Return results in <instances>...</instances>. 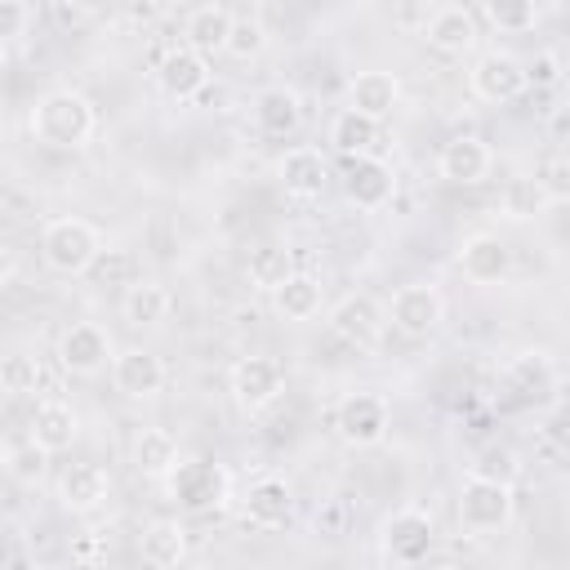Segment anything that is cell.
<instances>
[{"mask_svg": "<svg viewBox=\"0 0 570 570\" xmlns=\"http://www.w3.org/2000/svg\"><path fill=\"white\" fill-rule=\"evenodd\" d=\"M27 125H31V134H36L45 147L71 151V147H85V142L94 138L98 116H94V107H89L85 94H76V89H49V94L36 98Z\"/></svg>", "mask_w": 570, "mask_h": 570, "instance_id": "1", "label": "cell"}, {"mask_svg": "<svg viewBox=\"0 0 570 570\" xmlns=\"http://www.w3.org/2000/svg\"><path fill=\"white\" fill-rule=\"evenodd\" d=\"M227 472L214 459H174V468L165 472V494L174 508L183 512H209L227 499Z\"/></svg>", "mask_w": 570, "mask_h": 570, "instance_id": "2", "label": "cell"}, {"mask_svg": "<svg viewBox=\"0 0 570 570\" xmlns=\"http://www.w3.org/2000/svg\"><path fill=\"white\" fill-rule=\"evenodd\" d=\"M98 249H102V236H98V227L85 223V218H53V223L40 232V254H45V263H49L53 272H62V276L89 272V263L98 258Z\"/></svg>", "mask_w": 570, "mask_h": 570, "instance_id": "3", "label": "cell"}, {"mask_svg": "<svg viewBox=\"0 0 570 570\" xmlns=\"http://www.w3.org/2000/svg\"><path fill=\"white\" fill-rule=\"evenodd\" d=\"M436 543V525L423 508H401L392 512L383 525H379V552L392 561V566H419L428 561Z\"/></svg>", "mask_w": 570, "mask_h": 570, "instance_id": "4", "label": "cell"}, {"mask_svg": "<svg viewBox=\"0 0 570 570\" xmlns=\"http://www.w3.org/2000/svg\"><path fill=\"white\" fill-rule=\"evenodd\" d=\"M508 517H512V485H499V481H485V476H468L459 485V521H463V530L490 534V530H503Z\"/></svg>", "mask_w": 570, "mask_h": 570, "instance_id": "5", "label": "cell"}, {"mask_svg": "<svg viewBox=\"0 0 570 570\" xmlns=\"http://www.w3.org/2000/svg\"><path fill=\"white\" fill-rule=\"evenodd\" d=\"M387 321L405 338H428L445 321V298L436 285H401L387 303Z\"/></svg>", "mask_w": 570, "mask_h": 570, "instance_id": "6", "label": "cell"}, {"mask_svg": "<svg viewBox=\"0 0 570 570\" xmlns=\"http://www.w3.org/2000/svg\"><path fill=\"white\" fill-rule=\"evenodd\" d=\"M281 392H285V370H281V361H272V356H240V361L232 365V396H236L240 410L258 414V410H267Z\"/></svg>", "mask_w": 570, "mask_h": 570, "instance_id": "7", "label": "cell"}, {"mask_svg": "<svg viewBox=\"0 0 570 570\" xmlns=\"http://www.w3.org/2000/svg\"><path fill=\"white\" fill-rule=\"evenodd\" d=\"M503 387L521 405H552L557 401V365L548 352H517L503 370Z\"/></svg>", "mask_w": 570, "mask_h": 570, "instance_id": "8", "label": "cell"}, {"mask_svg": "<svg viewBox=\"0 0 570 570\" xmlns=\"http://www.w3.org/2000/svg\"><path fill=\"white\" fill-rule=\"evenodd\" d=\"M468 85H472V94H476L481 102H494V107H499V102H512V98L525 94V62H517L512 53L490 49V53L476 58Z\"/></svg>", "mask_w": 570, "mask_h": 570, "instance_id": "9", "label": "cell"}, {"mask_svg": "<svg viewBox=\"0 0 570 570\" xmlns=\"http://www.w3.org/2000/svg\"><path fill=\"white\" fill-rule=\"evenodd\" d=\"M334 428L347 445L365 450V445H379L387 436V405L370 392H352L338 401V414H334Z\"/></svg>", "mask_w": 570, "mask_h": 570, "instance_id": "10", "label": "cell"}, {"mask_svg": "<svg viewBox=\"0 0 570 570\" xmlns=\"http://www.w3.org/2000/svg\"><path fill=\"white\" fill-rule=\"evenodd\" d=\"M111 338H107V330L102 325H89V321H80V325H71L62 338H58V361H62V370L67 374H80V379H89V374H98V370H107L111 365Z\"/></svg>", "mask_w": 570, "mask_h": 570, "instance_id": "11", "label": "cell"}, {"mask_svg": "<svg viewBox=\"0 0 570 570\" xmlns=\"http://www.w3.org/2000/svg\"><path fill=\"white\" fill-rule=\"evenodd\" d=\"M330 325H334V334L347 338L352 347H374V343L383 338V330H387V312H383L370 294H347V298L334 303Z\"/></svg>", "mask_w": 570, "mask_h": 570, "instance_id": "12", "label": "cell"}, {"mask_svg": "<svg viewBox=\"0 0 570 570\" xmlns=\"http://www.w3.org/2000/svg\"><path fill=\"white\" fill-rule=\"evenodd\" d=\"M392 191H396L392 169L379 156H347V165H343V196L356 209H383L392 200Z\"/></svg>", "mask_w": 570, "mask_h": 570, "instance_id": "13", "label": "cell"}, {"mask_svg": "<svg viewBox=\"0 0 570 570\" xmlns=\"http://www.w3.org/2000/svg\"><path fill=\"white\" fill-rule=\"evenodd\" d=\"M111 383L120 396H134V401H147L165 387V361L147 347H125L111 356Z\"/></svg>", "mask_w": 570, "mask_h": 570, "instance_id": "14", "label": "cell"}, {"mask_svg": "<svg viewBox=\"0 0 570 570\" xmlns=\"http://www.w3.org/2000/svg\"><path fill=\"white\" fill-rule=\"evenodd\" d=\"M490 165H494V156H490L485 138H476V134L450 138V142L441 147V156H436V174H441L445 183H454V187L481 183V178L490 174Z\"/></svg>", "mask_w": 570, "mask_h": 570, "instance_id": "15", "label": "cell"}, {"mask_svg": "<svg viewBox=\"0 0 570 570\" xmlns=\"http://www.w3.org/2000/svg\"><path fill=\"white\" fill-rule=\"evenodd\" d=\"M156 80H160V89H165L169 98L187 102V98L205 94V85H209V58H205L200 49H191V45H178V49H169V53L160 58Z\"/></svg>", "mask_w": 570, "mask_h": 570, "instance_id": "16", "label": "cell"}, {"mask_svg": "<svg viewBox=\"0 0 570 570\" xmlns=\"http://www.w3.org/2000/svg\"><path fill=\"white\" fill-rule=\"evenodd\" d=\"M459 267L472 285H499L508 272H512V249L494 236V232H476L463 240L459 249Z\"/></svg>", "mask_w": 570, "mask_h": 570, "instance_id": "17", "label": "cell"}, {"mask_svg": "<svg viewBox=\"0 0 570 570\" xmlns=\"http://www.w3.org/2000/svg\"><path fill=\"white\" fill-rule=\"evenodd\" d=\"M276 174H281V187L289 196H303V200H312V196H321L330 187V165H325V156L316 147H289L281 156Z\"/></svg>", "mask_w": 570, "mask_h": 570, "instance_id": "18", "label": "cell"}, {"mask_svg": "<svg viewBox=\"0 0 570 570\" xmlns=\"http://www.w3.org/2000/svg\"><path fill=\"white\" fill-rule=\"evenodd\" d=\"M111 490V476L98 463H67L58 472V503L67 512H94Z\"/></svg>", "mask_w": 570, "mask_h": 570, "instance_id": "19", "label": "cell"}, {"mask_svg": "<svg viewBox=\"0 0 570 570\" xmlns=\"http://www.w3.org/2000/svg\"><path fill=\"white\" fill-rule=\"evenodd\" d=\"M254 125L267 134V138H289L298 125H303V102L294 89L285 85H267L254 94Z\"/></svg>", "mask_w": 570, "mask_h": 570, "instance_id": "20", "label": "cell"}, {"mask_svg": "<svg viewBox=\"0 0 570 570\" xmlns=\"http://www.w3.org/2000/svg\"><path fill=\"white\" fill-rule=\"evenodd\" d=\"M423 36H428V45H432L436 53L463 58V53L476 45V18H472L463 4H445V9L432 13V22H428Z\"/></svg>", "mask_w": 570, "mask_h": 570, "instance_id": "21", "label": "cell"}, {"mask_svg": "<svg viewBox=\"0 0 570 570\" xmlns=\"http://www.w3.org/2000/svg\"><path fill=\"white\" fill-rule=\"evenodd\" d=\"M245 517H249L254 525H263V530H281V525L294 517V494H289V485H285L281 476L254 481L249 494H245Z\"/></svg>", "mask_w": 570, "mask_h": 570, "instance_id": "22", "label": "cell"}, {"mask_svg": "<svg viewBox=\"0 0 570 570\" xmlns=\"http://www.w3.org/2000/svg\"><path fill=\"white\" fill-rule=\"evenodd\" d=\"M401 98V80L392 71H356L352 85H347V107L352 111H365L374 120H383Z\"/></svg>", "mask_w": 570, "mask_h": 570, "instance_id": "23", "label": "cell"}, {"mask_svg": "<svg viewBox=\"0 0 570 570\" xmlns=\"http://www.w3.org/2000/svg\"><path fill=\"white\" fill-rule=\"evenodd\" d=\"M76 432H80V419H76V410L67 401L49 396V401L36 405V414H31V441L36 445H45L49 454H58V450H67L76 441Z\"/></svg>", "mask_w": 570, "mask_h": 570, "instance_id": "24", "label": "cell"}, {"mask_svg": "<svg viewBox=\"0 0 570 570\" xmlns=\"http://www.w3.org/2000/svg\"><path fill=\"white\" fill-rule=\"evenodd\" d=\"M330 142H334V151H343V156H374V151H379V120L365 116V111L343 107V111L334 116V125H330Z\"/></svg>", "mask_w": 570, "mask_h": 570, "instance_id": "25", "label": "cell"}, {"mask_svg": "<svg viewBox=\"0 0 570 570\" xmlns=\"http://www.w3.org/2000/svg\"><path fill=\"white\" fill-rule=\"evenodd\" d=\"M272 303L285 321H312L321 312V281L307 276V272H289L276 289H272Z\"/></svg>", "mask_w": 570, "mask_h": 570, "instance_id": "26", "label": "cell"}, {"mask_svg": "<svg viewBox=\"0 0 570 570\" xmlns=\"http://www.w3.org/2000/svg\"><path fill=\"white\" fill-rule=\"evenodd\" d=\"M120 312L129 325H160L169 316V289L156 285V281H134L125 285V298H120Z\"/></svg>", "mask_w": 570, "mask_h": 570, "instance_id": "27", "label": "cell"}, {"mask_svg": "<svg viewBox=\"0 0 570 570\" xmlns=\"http://www.w3.org/2000/svg\"><path fill=\"white\" fill-rule=\"evenodd\" d=\"M138 548H142V561H151V566H178L187 557V530L174 517H160L142 530Z\"/></svg>", "mask_w": 570, "mask_h": 570, "instance_id": "28", "label": "cell"}, {"mask_svg": "<svg viewBox=\"0 0 570 570\" xmlns=\"http://www.w3.org/2000/svg\"><path fill=\"white\" fill-rule=\"evenodd\" d=\"M227 27H232V13H227L223 4H200V9L187 18V45L200 49L205 58H209V53H223Z\"/></svg>", "mask_w": 570, "mask_h": 570, "instance_id": "29", "label": "cell"}, {"mask_svg": "<svg viewBox=\"0 0 570 570\" xmlns=\"http://www.w3.org/2000/svg\"><path fill=\"white\" fill-rule=\"evenodd\" d=\"M174 459H178V445H174V436L165 428H142L138 432V441H134V468L142 476H165L174 468Z\"/></svg>", "mask_w": 570, "mask_h": 570, "instance_id": "30", "label": "cell"}, {"mask_svg": "<svg viewBox=\"0 0 570 570\" xmlns=\"http://www.w3.org/2000/svg\"><path fill=\"white\" fill-rule=\"evenodd\" d=\"M289 272H294V254H289L285 245H258V249L249 254V281H254L258 289H276Z\"/></svg>", "mask_w": 570, "mask_h": 570, "instance_id": "31", "label": "cell"}, {"mask_svg": "<svg viewBox=\"0 0 570 570\" xmlns=\"http://www.w3.org/2000/svg\"><path fill=\"white\" fill-rule=\"evenodd\" d=\"M468 476H485V481L512 485V481L521 476V459H517V450H512V445H499V441H494V445L476 450V459H472Z\"/></svg>", "mask_w": 570, "mask_h": 570, "instance_id": "32", "label": "cell"}, {"mask_svg": "<svg viewBox=\"0 0 570 570\" xmlns=\"http://www.w3.org/2000/svg\"><path fill=\"white\" fill-rule=\"evenodd\" d=\"M548 205H552V200L543 196L539 178H512V183L503 187V214H508V218H517V223L539 218Z\"/></svg>", "mask_w": 570, "mask_h": 570, "instance_id": "33", "label": "cell"}, {"mask_svg": "<svg viewBox=\"0 0 570 570\" xmlns=\"http://www.w3.org/2000/svg\"><path fill=\"white\" fill-rule=\"evenodd\" d=\"M94 285H134L138 281V258L129 249H98V258L89 263Z\"/></svg>", "mask_w": 570, "mask_h": 570, "instance_id": "34", "label": "cell"}, {"mask_svg": "<svg viewBox=\"0 0 570 570\" xmlns=\"http://www.w3.org/2000/svg\"><path fill=\"white\" fill-rule=\"evenodd\" d=\"M485 18L499 31H530L539 18V4L534 0H485Z\"/></svg>", "mask_w": 570, "mask_h": 570, "instance_id": "35", "label": "cell"}, {"mask_svg": "<svg viewBox=\"0 0 570 570\" xmlns=\"http://www.w3.org/2000/svg\"><path fill=\"white\" fill-rule=\"evenodd\" d=\"M267 49V31H263V22H254V18H232V27H227V45H223V53H232V58H258Z\"/></svg>", "mask_w": 570, "mask_h": 570, "instance_id": "36", "label": "cell"}, {"mask_svg": "<svg viewBox=\"0 0 570 570\" xmlns=\"http://www.w3.org/2000/svg\"><path fill=\"white\" fill-rule=\"evenodd\" d=\"M45 463H49V450H45V445H36V441H27V445L9 450V459H4L9 476H13V481H22V485H36V481L45 476Z\"/></svg>", "mask_w": 570, "mask_h": 570, "instance_id": "37", "label": "cell"}, {"mask_svg": "<svg viewBox=\"0 0 570 570\" xmlns=\"http://www.w3.org/2000/svg\"><path fill=\"white\" fill-rule=\"evenodd\" d=\"M36 383H40V365L31 356H22V352L0 356V387L4 392H36Z\"/></svg>", "mask_w": 570, "mask_h": 570, "instance_id": "38", "label": "cell"}, {"mask_svg": "<svg viewBox=\"0 0 570 570\" xmlns=\"http://www.w3.org/2000/svg\"><path fill=\"white\" fill-rule=\"evenodd\" d=\"M534 178H539V187H543V196H548L552 205L570 200V160H566V156H548Z\"/></svg>", "mask_w": 570, "mask_h": 570, "instance_id": "39", "label": "cell"}, {"mask_svg": "<svg viewBox=\"0 0 570 570\" xmlns=\"http://www.w3.org/2000/svg\"><path fill=\"white\" fill-rule=\"evenodd\" d=\"M27 0H0V40L9 45V40H18L22 31H27Z\"/></svg>", "mask_w": 570, "mask_h": 570, "instance_id": "40", "label": "cell"}, {"mask_svg": "<svg viewBox=\"0 0 570 570\" xmlns=\"http://www.w3.org/2000/svg\"><path fill=\"white\" fill-rule=\"evenodd\" d=\"M561 80V58L557 53H539L530 67H525V85H534V89H552Z\"/></svg>", "mask_w": 570, "mask_h": 570, "instance_id": "41", "label": "cell"}, {"mask_svg": "<svg viewBox=\"0 0 570 570\" xmlns=\"http://www.w3.org/2000/svg\"><path fill=\"white\" fill-rule=\"evenodd\" d=\"M53 13H58V22H62V27L85 22V4H80V0H58V4H53Z\"/></svg>", "mask_w": 570, "mask_h": 570, "instance_id": "42", "label": "cell"}, {"mask_svg": "<svg viewBox=\"0 0 570 570\" xmlns=\"http://www.w3.org/2000/svg\"><path fill=\"white\" fill-rule=\"evenodd\" d=\"M13 272H18V263H13V254L9 249H0V289L13 281Z\"/></svg>", "mask_w": 570, "mask_h": 570, "instance_id": "43", "label": "cell"}, {"mask_svg": "<svg viewBox=\"0 0 570 570\" xmlns=\"http://www.w3.org/2000/svg\"><path fill=\"white\" fill-rule=\"evenodd\" d=\"M71 552H76V557H80V561H94V557H98V548H94V543H89V539H85V543H76V548H71Z\"/></svg>", "mask_w": 570, "mask_h": 570, "instance_id": "44", "label": "cell"}, {"mask_svg": "<svg viewBox=\"0 0 570 570\" xmlns=\"http://www.w3.org/2000/svg\"><path fill=\"white\" fill-rule=\"evenodd\" d=\"M4 459H9V450H4V441H0V468H4Z\"/></svg>", "mask_w": 570, "mask_h": 570, "instance_id": "45", "label": "cell"}, {"mask_svg": "<svg viewBox=\"0 0 570 570\" xmlns=\"http://www.w3.org/2000/svg\"><path fill=\"white\" fill-rule=\"evenodd\" d=\"M4 53H9V45H4V40H0V62H4Z\"/></svg>", "mask_w": 570, "mask_h": 570, "instance_id": "46", "label": "cell"}, {"mask_svg": "<svg viewBox=\"0 0 570 570\" xmlns=\"http://www.w3.org/2000/svg\"><path fill=\"white\" fill-rule=\"evenodd\" d=\"M258 4H276V0H258Z\"/></svg>", "mask_w": 570, "mask_h": 570, "instance_id": "47", "label": "cell"}]
</instances>
